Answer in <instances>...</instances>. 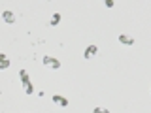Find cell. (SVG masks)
I'll list each match as a JSON object with an SVG mask.
<instances>
[{
	"label": "cell",
	"mask_w": 151,
	"mask_h": 113,
	"mask_svg": "<svg viewBox=\"0 0 151 113\" xmlns=\"http://www.w3.org/2000/svg\"><path fill=\"white\" fill-rule=\"evenodd\" d=\"M21 81H23V87H25V92L27 94H32V92H34V87H32V83L28 81L27 70H21Z\"/></svg>",
	"instance_id": "1"
},
{
	"label": "cell",
	"mask_w": 151,
	"mask_h": 113,
	"mask_svg": "<svg viewBox=\"0 0 151 113\" xmlns=\"http://www.w3.org/2000/svg\"><path fill=\"white\" fill-rule=\"evenodd\" d=\"M45 66H49V68H53V70H59L60 68V62L57 59H53V56H44V60H42Z\"/></svg>",
	"instance_id": "2"
},
{
	"label": "cell",
	"mask_w": 151,
	"mask_h": 113,
	"mask_svg": "<svg viewBox=\"0 0 151 113\" xmlns=\"http://www.w3.org/2000/svg\"><path fill=\"white\" fill-rule=\"evenodd\" d=\"M96 51H98V47H96V45H89L87 49H85L83 56H85V59H93V56L96 55Z\"/></svg>",
	"instance_id": "3"
},
{
	"label": "cell",
	"mask_w": 151,
	"mask_h": 113,
	"mask_svg": "<svg viewBox=\"0 0 151 113\" xmlns=\"http://www.w3.org/2000/svg\"><path fill=\"white\" fill-rule=\"evenodd\" d=\"M2 19L8 23V25H13V23H15V15H13V11H4Z\"/></svg>",
	"instance_id": "4"
},
{
	"label": "cell",
	"mask_w": 151,
	"mask_h": 113,
	"mask_svg": "<svg viewBox=\"0 0 151 113\" xmlns=\"http://www.w3.org/2000/svg\"><path fill=\"white\" fill-rule=\"evenodd\" d=\"M119 41H121L123 45H132V44H134V38H132V36H127V34H121L119 36Z\"/></svg>",
	"instance_id": "5"
},
{
	"label": "cell",
	"mask_w": 151,
	"mask_h": 113,
	"mask_svg": "<svg viewBox=\"0 0 151 113\" xmlns=\"http://www.w3.org/2000/svg\"><path fill=\"white\" fill-rule=\"evenodd\" d=\"M53 102H55V104H59V106H63V107L68 106V100H66L64 96H59V94H55V96H53Z\"/></svg>",
	"instance_id": "6"
},
{
	"label": "cell",
	"mask_w": 151,
	"mask_h": 113,
	"mask_svg": "<svg viewBox=\"0 0 151 113\" xmlns=\"http://www.w3.org/2000/svg\"><path fill=\"white\" fill-rule=\"evenodd\" d=\"M6 68H9V60L6 55H0V70H6Z\"/></svg>",
	"instance_id": "7"
},
{
	"label": "cell",
	"mask_w": 151,
	"mask_h": 113,
	"mask_svg": "<svg viewBox=\"0 0 151 113\" xmlns=\"http://www.w3.org/2000/svg\"><path fill=\"white\" fill-rule=\"evenodd\" d=\"M59 21H60V13H55V15L51 17V26H57V25H59Z\"/></svg>",
	"instance_id": "8"
},
{
	"label": "cell",
	"mask_w": 151,
	"mask_h": 113,
	"mask_svg": "<svg viewBox=\"0 0 151 113\" xmlns=\"http://www.w3.org/2000/svg\"><path fill=\"white\" fill-rule=\"evenodd\" d=\"M102 2L106 4L108 8H113V6H115V2H113V0H102Z\"/></svg>",
	"instance_id": "9"
},
{
	"label": "cell",
	"mask_w": 151,
	"mask_h": 113,
	"mask_svg": "<svg viewBox=\"0 0 151 113\" xmlns=\"http://www.w3.org/2000/svg\"><path fill=\"white\" fill-rule=\"evenodd\" d=\"M93 113H110L108 109H104V107H96V109H94Z\"/></svg>",
	"instance_id": "10"
}]
</instances>
